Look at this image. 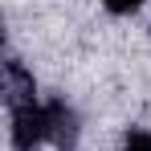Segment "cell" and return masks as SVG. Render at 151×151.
I'll return each mask as SVG.
<instances>
[{"mask_svg": "<svg viewBox=\"0 0 151 151\" xmlns=\"http://www.w3.org/2000/svg\"><path fill=\"white\" fill-rule=\"evenodd\" d=\"M41 143H49V114L45 102H21L12 106V147L17 151H37Z\"/></svg>", "mask_w": 151, "mask_h": 151, "instance_id": "6da1fadb", "label": "cell"}, {"mask_svg": "<svg viewBox=\"0 0 151 151\" xmlns=\"http://www.w3.org/2000/svg\"><path fill=\"white\" fill-rule=\"evenodd\" d=\"M45 114H49V143L61 151L78 147V135H82V119H78L74 106H65L61 98H49L45 102Z\"/></svg>", "mask_w": 151, "mask_h": 151, "instance_id": "7a4b0ae2", "label": "cell"}, {"mask_svg": "<svg viewBox=\"0 0 151 151\" xmlns=\"http://www.w3.org/2000/svg\"><path fill=\"white\" fill-rule=\"evenodd\" d=\"M106 4V12H114V17H131V12H139L147 0H102Z\"/></svg>", "mask_w": 151, "mask_h": 151, "instance_id": "3957f363", "label": "cell"}, {"mask_svg": "<svg viewBox=\"0 0 151 151\" xmlns=\"http://www.w3.org/2000/svg\"><path fill=\"white\" fill-rule=\"evenodd\" d=\"M123 151H151V131H131Z\"/></svg>", "mask_w": 151, "mask_h": 151, "instance_id": "277c9868", "label": "cell"}]
</instances>
